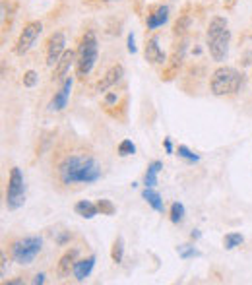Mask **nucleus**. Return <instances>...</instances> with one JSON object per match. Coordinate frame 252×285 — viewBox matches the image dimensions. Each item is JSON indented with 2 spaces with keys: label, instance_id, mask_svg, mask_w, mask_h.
I'll return each instance as SVG.
<instances>
[{
  "label": "nucleus",
  "instance_id": "36",
  "mask_svg": "<svg viewBox=\"0 0 252 285\" xmlns=\"http://www.w3.org/2000/svg\"><path fill=\"white\" fill-rule=\"evenodd\" d=\"M105 2H113V0H105Z\"/></svg>",
  "mask_w": 252,
  "mask_h": 285
},
{
  "label": "nucleus",
  "instance_id": "1",
  "mask_svg": "<svg viewBox=\"0 0 252 285\" xmlns=\"http://www.w3.org/2000/svg\"><path fill=\"white\" fill-rule=\"evenodd\" d=\"M58 183L64 186L74 184H93L101 179V165L93 155L68 153L57 165Z\"/></svg>",
  "mask_w": 252,
  "mask_h": 285
},
{
  "label": "nucleus",
  "instance_id": "18",
  "mask_svg": "<svg viewBox=\"0 0 252 285\" xmlns=\"http://www.w3.org/2000/svg\"><path fill=\"white\" fill-rule=\"evenodd\" d=\"M142 198L155 210V212H163V200H161V196H159V192H155L154 188H150V186H146V190L142 192Z\"/></svg>",
  "mask_w": 252,
  "mask_h": 285
},
{
  "label": "nucleus",
  "instance_id": "2",
  "mask_svg": "<svg viewBox=\"0 0 252 285\" xmlns=\"http://www.w3.org/2000/svg\"><path fill=\"white\" fill-rule=\"evenodd\" d=\"M208 51L215 62H221L227 59L229 53V41H231V31L229 23L223 16H213L208 23Z\"/></svg>",
  "mask_w": 252,
  "mask_h": 285
},
{
  "label": "nucleus",
  "instance_id": "35",
  "mask_svg": "<svg viewBox=\"0 0 252 285\" xmlns=\"http://www.w3.org/2000/svg\"><path fill=\"white\" fill-rule=\"evenodd\" d=\"M192 239H200V231H192Z\"/></svg>",
  "mask_w": 252,
  "mask_h": 285
},
{
  "label": "nucleus",
  "instance_id": "25",
  "mask_svg": "<svg viewBox=\"0 0 252 285\" xmlns=\"http://www.w3.org/2000/svg\"><path fill=\"white\" fill-rule=\"evenodd\" d=\"M176 153H178V157H182V159H186V161H190V163H194V161H198V159H200V157H198L196 153H192L186 145H178Z\"/></svg>",
  "mask_w": 252,
  "mask_h": 285
},
{
  "label": "nucleus",
  "instance_id": "4",
  "mask_svg": "<svg viewBox=\"0 0 252 285\" xmlns=\"http://www.w3.org/2000/svg\"><path fill=\"white\" fill-rule=\"evenodd\" d=\"M97 59H99L97 35L93 31H85L82 39H80L78 51H76V74L80 78H85L89 72L93 70Z\"/></svg>",
  "mask_w": 252,
  "mask_h": 285
},
{
  "label": "nucleus",
  "instance_id": "10",
  "mask_svg": "<svg viewBox=\"0 0 252 285\" xmlns=\"http://www.w3.org/2000/svg\"><path fill=\"white\" fill-rule=\"evenodd\" d=\"M122 76H124V68H122L120 64L111 66L109 70L105 72V76L99 80V83H97V91H99V93H105L109 87L116 85V83L120 81V78H122Z\"/></svg>",
  "mask_w": 252,
  "mask_h": 285
},
{
  "label": "nucleus",
  "instance_id": "20",
  "mask_svg": "<svg viewBox=\"0 0 252 285\" xmlns=\"http://www.w3.org/2000/svg\"><path fill=\"white\" fill-rule=\"evenodd\" d=\"M243 241H245V237H243L241 233H227V235L223 237V246H225L227 250H233V248L239 246Z\"/></svg>",
  "mask_w": 252,
  "mask_h": 285
},
{
  "label": "nucleus",
  "instance_id": "15",
  "mask_svg": "<svg viewBox=\"0 0 252 285\" xmlns=\"http://www.w3.org/2000/svg\"><path fill=\"white\" fill-rule=\"evenodd\" d=\"M93 266H95V256L93 254L87 256V258H82V260H76L74 270H72L76 282H84L85 278H89V274L93 272Z\"/></svg>",
  "mask_w": 252,
  "mask_h": 285
},
{
  "label": "nucleus",
  "instance_id": "3",
  "mask_svg": "<svg viewBox=\"0 0 252 285\" xmlns=\"http://www.w3.org/2000/svg\"><path fill=\"white\" fill-rule=\"evenodd\" d=\"M241 85H243V74L233 66H219L212 74L210 80V89L217 97L235 95L241 89Z\"/></svg>",
  "mask_w": 252,
  "mask_h": 285
},
{
  "label": "nucleus",
  "instance_id": "29",
  "mask_svg": "<svg viewBox=\"0 0 252 285\" xmlns=\"http://www.w3.org/2000/svg\"><path fill=\"white\" fill-rule=\"evenodd\" d=\"M184 27H188V18H182V20H180V21H176V25H174L176 33H178V31H184Z\"/></svg>",
  "mask_w": 252,
  "mask_h": 285
},
{
  "label": "nucleus",
  "instance_id": "5",
  "mask_svg": "<svg viewBox=\"0 0 252 285\" xmlns=\"http://www.w3.org/2000/svg\"><path fill=\"white\" fill-rule=\"evenodd\" d=\"M43 248V239L37 237V235H27V237H21V239H16L12 241L10 244V256L16 264H21V266H27L31 264L37 254L41 252Z\"/></svg>",
  "mask_w": 252,
  "mask_h": 285
},
{
  "label": "nucleus",
  "instance_id": "28",
  "mask_svg": "<svg viewBox=\"0 0 252 285\" xmlns=\"http://www.w3.org/2000/svg\"><path fill=\"white\" fill-rule=\"evenodd\" d=\"M138 49H136V43H134V33H128V53H136Z\"/></svg>",
  "mask_w": 252,
  "mask_h": 285
},
{
  "label": "nucleus",
  "instance_id": "24",
  "mask_svg": "<svg viewBox=\"0 0 252 285\" xmlns=\"http://www.w3.org/2000/svg\"><path fill=\"white\" fill-rule=\"evenodd\" d=\"M97 208H99L101 215H113L116 212V208L113 206L111 200H99V202H97Z\"/></svg>",
  "mask_w": 252,
  "mask_h": 285
},
{
  "label": "nucleus",
  "instance_id": "16",
  "mask_svg": "<svg viewBox=\"0 0 252 285\" xmlns=\"http://www.w3.org/2000/svg\"><path fill=\"white\" fill-rule=\"evenodd\" d=\"M161 169H163V163L161 161H152L148 165V171H146V177H144V184L150 186V188H154L157 184V175H159Z\"/></svg>",
  "mask_w": 252,
  "mask_h": 285
},
{
  "label": "nucleus",
  "instance_id": "9",
  "mask_svg": "<svg viewBox=\"0 0 252 285\" xmlns=\"http://www.w3.org/2000/svg\"><path fill=\"white\" fill-rule=\"evenodd\" d=\"M70 91H72V76H68V78L62 81L60 89L55 93V97H53V99H51V103H49V111H53V113L62 111V109L68 105Z\"/></svg>",
  "mask_w": 252,
  "mask_h": 285
},
{
  "label": "nucleus",
  "instance_id": "33",
  "mask_svg": "<svg viewBox=\"0 0 252 285\" xmlns=\"http://www.w3.org/2000/svg\"><path fill=\"white\" fill-rule=\"evenodd\" d=\"M221 2H223V4H225V6H227V8H229V6H233V4H235V0H221Z\"/></svg>",
  "mask_w": 252,
  "mask_h": 285
},
{
  "label": "nucleus",
  "instance_id": "8",
  "mask_svg": "<svg viewBox=\"0 0 252 285\" xmlns=\"http://www.w3.org/2000/svg\"><path fill=\"white\" fill-rule=\"evenodd\" d=\"M64 53H66V37L62 31H55L47 41V66H57V62Z\"/></svg>",
  "mask_w": 252,
  "mask_h": 285
},
{
  "label": "nucleus",
  "instance_id": "13",
  "mask_svg": "<svg viewBox=\"0 0 252 285\" xmlns=\"http://www.w3.org/2000/svg\"><path fill=\"white\" fill-rule=\"evenodd\" d=\"M76 258H78V248H72L68 252H64V256L58 260V264H57V276L60 280H64L66 276H70V272L74 270Z\"/></svg>",
  "mask_w": 252,
  "mask_h": 285
},
{
  "label": "nucleus",
  "instance_id": "11",
  "mask_svg": "<svg viewBox=\"0 0 252 285\" xmlns=\"http://www.w3.org/2000/svg\"><path fill=\"white\" fill-rule=\"evenodd\" d=\"M146 61L152 62V64H163V62L167 61L165 53H163L161 47H159L157 35H154V37H150V39L146 41Z\"/></svg>",
  "mask_w": 252,
  "mask_h": 285
},
{
  "label": "nucleus",
  "instance_id": "30",
  "mask_svg": "<svg viewBox=\"0 0 252 285\" xmlns=\"http://www.w3.org/2000/svg\"><path fill=\"white\" fill-rule=\"evenodd\" d=\"M31 284H35V285L45 284V274H37V276L33 278V282H31Z\"/></svg>",
  "mask_w": 252,
  "mask_h": 285
},
{
  "label": "nucleus",
  "instance_id": "6",
  "mask_svg": "<svg viewBox=\"0 0 252 285\" xmlns=\"http://www.w3.org/2000/svg\"><path fill=\"white\" fill-rule=\"evenodd\" d=\"M25 202V181L19 167H12L8 177V188H6V208L10 212L19 210Z\"/></svg>",
  "mask_w": 252,
  "mask_h": 285
},
{
  "label": "nucleus",
  "instance_id": "23",
  "mask_svg": "<svg viewBox=\"0 0 252 285\" xmlns=\"http://www.w3.org/2000/svg\"><path fill=\"white\" fill-rule=\"evenodd\" d=\"M178 256L182 258V260H188V258H196V256H202V252L200 250H196L194 246H178Z\"/></svg>",
  "mask_w": 252,
  "mask_h": 285
},
{
  "label": "nucleus",
  "instance_id": "14",
  "mask_svg": "<svg viewBox=\"0 0 252 285\" xmlns=\"http://www.w3.org/2000/svg\"><path fill=\"white\" fill-rule=\"evenodd\" d=\"M169 20V6H157L152 14H148V20H146V25L148 29H157L161 25H165Z\"/></svg>",
  "mask_w": 252,
  "mask_h": 285
},
{
  "label": "nucleus",
  "instance_id": "21",
  "mask_svg": "<svg viewBox=\"0 0 252 285\" xmlns=\"http://www.w3.org/2000/svg\"><path fill=\"white\" fill-rule=\"evenodd\" d=\"M171 221L173 223H180L182 219H184V206L180 204V202H174L173 206H171Z\"/></svg>",
  "mask_w": 252,
  "mask_h": 285
},
{
  "label": "nucleus",
  "instance_id": "7",
  "mask_svg": "<svg viewBox=\"0 0 252 285\" xmlns=\"http://www.w3.org/2000/svg\"><path fill=\"white\" fill-rule=\"evenodd\" d=\"M41 31H43V23L41 21H29L23 29H21V33H19V37H18V41H16V47H14V51H16V55H25L33 45H35V41H37V37L41 35Z\"/></svg>",
  "mask_w": 252,
  "mask_h": 285
},
{
  "label": "nucleus",
  "instance_id": "17",
  "mask_svg": "<svg viewBox=\"0 0 252 285\" xmlns=\"http://www.w3.org/2000/svg\"><path fill=\"white\" fill-rule=\"evenodd\" d=\"M74 212L78 215H82V217H85V219H91V217H95V215L99 214V208H97V204H93L89 200H80L74 206Z\"/></svg>",
  "mask_w": 252,
  "mask_h": 285
},
{
  "label": "nucleus",
  "instance_id": "32",
  "mask_svg": "<svg viewBox=\"0 0 252 285\" xmlns=\"http://www.w3.org/2000/svg\"><path fill=\"white\" fill-rule=\"evenodd\" d=\"M105 101H107V105H111V103H115V101H116V95H115V93H109V95L105 97Z\"/></svg>",
  "mask_w": 252,
  "mask_h": 285
},
{
  "label": "nucleus",
  "instance_id": "19",
  "mask_svg": "<svg viewBox=\"0 0 252 285\" xmlns=\"http://www.w3.org/2000/svg\"><path fill=\"white\" fill-rule=\"evenodd\" d=\"M111 258H113V262H116V264L122 262V258H124V241H122V237H116V239H115L113 248H111Z\"/></svg>",
  "mask_w": 252,
  "mask_h": 285
},
{
  "label": "nucleus",
  "instance_id": "12",
  "mask_svg": "<svg viewBox=\"0 0 252 285\" xmlns=\"http://www.w3.org/2000/svg\"><path fill=\"white\" fill-rule=\"evenodd\" d=\"M76 64V53L74 51H66L62 57H60V61L57 62V66H55V80H60V81H64L66 78H68V72L70 68Z\"/></svg>",
  "mask_w": 252,
  "mask_h": 285
},
{
  "label": "nucleus",
  "instance_id": "34",
  "mask_svg": "<svg viewBox=\"0 0 252 285\" xmlns=\"http://www.w3.org/2000/svg\"><path fill=\"white\" fill-rule=\"evenodd\" d=\"M8 284H16V285H19V284H23V280H8Z\"/></svg>",
  "mask_w": 252,
  "mask_h": 285
},
{
  "label": "nucleus",
  "instance_id": "31",
  "mask_svg": "<svg viewBox=\"0 0 252 285\" xmlns=\"http://www.w3.org/2000/svg\"><path fill=\"white\" fill-rule=\"evenodd\" d=\"M163 145H165V151H167L169 155H171V153H173V143H171V140H169V138H165Z\"/></svg>",
  "mask_w": 252,
  "mask_h": 285
},
{
  "label": "nucleus",
  "instance_id": "26",
  "mask_svg": "<svg viewBox=\"0 0 252 285\" xmlns=\"http://www.w3.org/2000/svg\"><path fill=\"white\" fill-rule=\"evenodd\" d=\"M37 80H39V76H37V72L35 70H27L23 74V85H25V87H33V85L37 83Z\"/></svg>",
  "mask_w": 252,
  "mask_h": 285
},
{
  "label": "nucleus",
  "instance_id": "22",
  "mask_svg": "<svg viewBox=\"0 0 252 285\" xmlns=\"http://www.w3.org/2000/svg\"><path fill=\"white\" fill-rule=\"evenodd\" d=\"M136 153V145L132 143V140H122L118 143V155L120 157H128V155H134Z\"/></svg>",
  "mask_w": 252,
  "mask_h": 285
},
{
  "label": "nucleus",
  "instance_id": "27",
  "mask_svg": "<svg viewBox=\"0 0 252 285\" xmlns=\"http://www.w3.org/2000/svg\"><path fill=\"white\" fill-rule=\"evenodd\" d=\"M0 260H2V264H0V276L6 278V270H8V258H6V252L0 254Z\"/></svg>",
  "mask_w": 252,
  "mask_h": 285
}]
</instances>
